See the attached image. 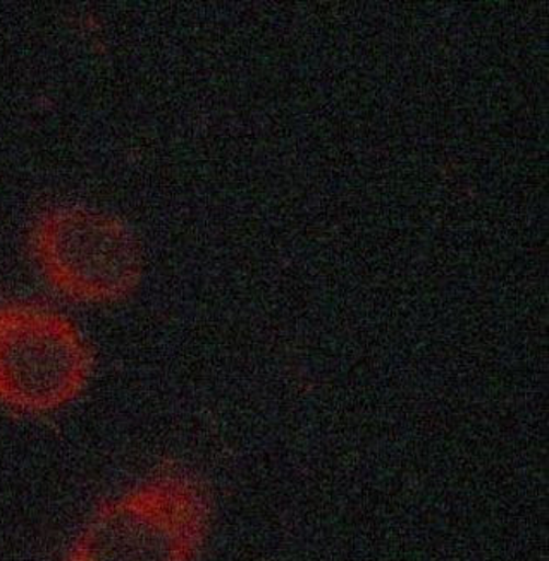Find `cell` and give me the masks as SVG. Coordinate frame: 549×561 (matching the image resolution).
Instances as JSON below:
<instances>
[{"label": "cell", "instance_id": "6da1fadb", "mask_svg": "<svg viewBox=\"0 0 549 561\" xmlns=\"http://www.w3.org/2000/svg\"><path fill=\"white\" fill-rule=\"evenodd\" d=\"M93 373V355L65 313L32 301L0 304V407L47 415L78 400Z\"/></svg>", "mask_w": 549, "mask_h": 561}, {"label": "cell", "instance_id": "7a4b0ae2", "mask_svg": "<svg viewBox=\"0 0 549 561\" xmlns=\"http://www.w3.org/2000/svg\"><path fill=\"white\" fill-rule=\"evenodd\" d=\"M30 253L47 285L80 304L126 300L144 273L140 245L128 226L92 210L44 214L30 233Z\"/></svg>", "mask_w": 549, "mask_h": 561}, {"label": "cell", "instance_id": "3957f363", "mask_svg": "<svg viewBox=\"0 0 549 561\" xmlns=\"http://www.w3.org/2000/svg\"><path fill=\"white\" fill-rule=\"evenodd\" d=\"M198 522L201 502L192 484L150 479L105 503L62 561H181Z\"/></svg>", "mask_w": 549, "mask_h": 561}]
</instances>
